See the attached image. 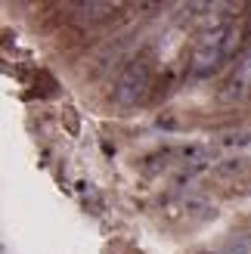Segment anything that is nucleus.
<instances>
[{
  "label": "nucleus",
  "instance_id": "nucleus-1",
  "mask_svg": "<svg viewBox=\"0 0 251 254\" xmlns=\"http://www.w3.org/2000/svg\"><path fill=\"white\" fill-rule=\"evenodd\" d=\"M233 44H236V28H233V19H211L208 28L202 31L198 44L192 50V62H189V78L192 81H205L211 78L227 56L233 53Z\"/></svg>",
  "mask_w": 251,
  "mask_h": 254
},
{
  "label": "nucleus",
  "instance_id": "nucleus-2",
  "mask_svg": "<svg viewBox=\"0 0 251 254\" xmlns=\"http://www.w3.org/2000/svg\"><path fill=\"white\" fill-rule=\"evenodd\" d=\"M152 90V62L149 59H130L127 65L118 71L115 87H112V99L118 106L130 109L136 103H143Z\"/></svg>",
  "mask_w": 251,
  "mask_h": 254
},
{
  "label": "nucleus",
  "instance_id": "nucleus-3",
  "mask_svg": "<svg viewBox=\"0 0 251 254\" xmlns=\"http://www.w3.org/2000/svg\"><path fill=\"white\" fill-rule=\"evenodd\" d=\"M248 87H251V47L242 50L233 74L227 78V84H223V99H242L248 93Z\"/></svg>",
  "mask_w": 251,
  "mask_h": 254
},
{
  "label": "nucleus",
  "instance_id": "nucleus-4",
  "mask_svg": "<svg viewBox=\"0 0 251 254\" xmlns=\"http://www.w3.org/2000/svg\"><path fill=\"white\" fill-rule=\"evenodd\" d=\"M124 6L121 3H112V0H90V3H74L71 12L78 16L81 22H106L112 16H118Z\"/></svg>",
  "mask_w": 251,
  "mask_h": 254
},
{
  "label": "nucleus",
  "instance_id": "nucleus-5",
  "mask_svg": "<svg viewBox=\"0 0 251 254\" xmlns=\"http://www.w3.org/2000/svg\"><path fill=\"white\" fill-rule=\"evenodd\" d=\"M248 171H251L248 158H227V161L214 164V177H217V180H239V177L248 174Z\"/></svg>",
  "mask_w": 251,
  "mask_h": 254
},
{
  "label": "nucleus",
  "instance_id": "nucleus-6",
  "mask_svg": "<svg viewBox=\"0 0 251 254\" xmlns=\"http://www.w3.org/2000/svg\"><path fill=\"white\" fill-rule=\"evenodd\" d=\"M220 254H251V236H236L227 242V248H223Z\"/></svg>",
  "mask_w": 251,
  "mask_h": 254
},
{
  "label": "nucleus",
  "instance_id": "nucleus-7",
  "mask_svg": "<svg viewBox=\"0 0 251 254\" xmlns=\"http://www.w3.org/2000/svg\"><path fill=\"white\" fill-rule=\"evenodd\" d=\"M245 143H251V130L236 133V136H227V139H223V146H245Z\"/></svg>",
  "mask_w": 251,
  "mask_h": 254
}]
</instances>
